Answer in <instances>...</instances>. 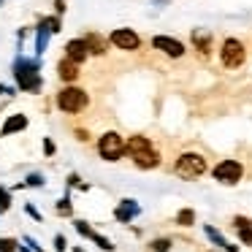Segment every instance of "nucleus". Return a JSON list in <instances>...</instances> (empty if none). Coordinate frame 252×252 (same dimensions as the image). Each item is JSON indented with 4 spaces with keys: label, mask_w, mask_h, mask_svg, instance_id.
<instances>
[{
    "label": "nucleus",
    "mask_w": 252,
    "mask_h": 252,
    "mask_svg": "<svg viewBox=\"0 0 252 252\" xmlns=\"http://www.w3.org/2000/svg\"><path fill=\"white\" fill-rule=\"evenodd\" d=\"M109 41L117 46V49H122V52H136L138 46H141L138 33H136V30H130V28H117V30H111Z\"/></svg>",
    "instance_id": "nucleus-7"
},
{
    "label": "nucleus",
    "mask_w": 252,
    "mask_h": 252,
    "mask_svg": "<svg viewBox=\"0 0 252 252\" xmlns=\"http://www.w3.org/2000/svg\"><path fill=\"white\" fill-rule=\"evenodd\" d=\"M25 185H28V187H44L46 185V176L44 174H28Z\"/></svg>",
    "instance_id": "nucleus-28"
},
{
    "label": "nucleus",
    "mask_w": 252,
    "mask_h": 252,
    "mask_svg": "<svg viewBox=\"0 0 252 252\" xmlns=\"http://www.w3.org/2000/svg\"><path fill=\"white\" fill-rule=\"evenodd\" d=\"M247 60V49L244 44H241L239 38H225L222 46H220V63H222L228 71H236V68H241Z\"/></svg>",
    "instance_id": "nucleus-6"
},
{
    "label": "nucleus",
    "mask_w": 252,
    "mask_h": 252,
    "mask_svg": "<svg viewBox=\"0 0 252 252\" xmlns=\"http://www.w3.org/2000/svg\"><path fill=\"white\" fill-rule=\"evenodd\" d=\"M174 222L179 225V228H192V225H195V209H190V206L179 209L176 217H174Z\"/></svg>",
    "instance_id": "nucleus-16"
},
{
    "label": "nucleus",
    "mask_w": 252,
    "mask_h": 252,
    "mask_svg": "<svg viewBox=\"0 0 252 252\" xmlns=\"http://www.w3.org/2000/svg\"><path fill=\"white\" fill-rule=\"evenodd\" d=\"M206 171H209V163L201 152H182L174 163V174L179 176V179H187V182L201 179Z\"/></svg>",
    "instance_id": "nucleus-2"
},
{
    "label": "nucleus",
    "mask_w": 252,
    "mask_h": 252,
    "mask_svg": "<svg viewBox=\"0 0 252 252\" xmlns=\"http://www.w3.org/2000/svg\"><path fill=\"white\" fill-rule=\"evenodd\" d=\"M49 30L44 28V25H38V33H35V57H44V52H46V46H49Z\"/></svg>",
    "instance_id": "nucleus-18"
},
{
    "label": "nucleus",
    "mask_w": 252,
    "mask_h": 252,
    "mask_svg": "<svg viewBox=\"0 0 252 252\" xmlns=\"http://www.w3.org/2000/svg\"><path fill=\"white\" fill-rule=\"evenodd\" d=\"M222 252H239V244H228V247H225Z\"/></svg>",
    "instance_id": "nucleus-36"
},
{
    "label": "nucleus",
    "mask_w": 252,
    "mask_h": 252,
    "mask_svg": "<svg viewBox=\"0 0 252 252\" xmlns=\"http://www.w3.org/2000/svg\"><path fill=\"white\" fill-rule=\"evenodd\" d=\"M68 187H82V190H87V185H82L79 174H71V176H68Z\"/></svg>",
    "instance_id": "nucleus-31"
},
{
    "label": "nucleus",
    "mask_w": 252,
    "mask_h": 252,
    "mask_svg": "<svg viewBox=\"0 0 252 252\" xmlns=\"http://www.w3.org/2000/svg\"><path fill=\"white\" fill-rule=\"evenodd\" d=\"M127 155L133 158V163H136V168L141 171H152V168H160V152L155 149L152 138L147 136H130L127 138Z\"/></svg>",
    "instance_id": "nucleus-1"
},
{
    "label": "nucleus",
    "mask_w": 252,
    "mask_h": 252,
    "mask_svg": "<svg viewBox=\"0 0 252 252\" xmlns=\"http://www.w3.org/2000/svg\"><path fill=\"white\" fill-rule=\"evenodd\" d=\"M55 209H57V214H65V217H71V214H73V206H71V195H68V190H65V195L57 201Z\"/></svg>",
    "instance_id": "nucleus-21"
},
{
    "label": "nucleus",
    "mask_w": 252,
    "mask_h": 252,
    "mask_svg": "<svg viewBox=\"0 0 252 252\" xmlns=\"http://www.w3.org/2000/svg\"><path fill=\"white\" fill-rule=\"evenodd\" d=\"M90 106V95L79 87H63L57 93V109L65 111V114H79Z\"/></svg>",
    "instance_id": "nucleus-4"
},
{
    "label": "nucleus",
    "mask_w": 252,
    "mask_h": 252,
    "mask_svg": "<svg viewBox=\"0 0 252 252\" xmlns=\"http://www.w3.org/2000/svg\"><path fill=\"white\" fill-rule=\"evenodd\" d=\"M98 155L109 163H117L127 155V138L120 136L117 130H106L103 136L98 138Z\"/></svg>",
    "instance_id": "nucleus-3"
},
{
    "label": "nucleus",
    "mask_w": 252,
    "mask_h": 252,
    "mask_svg": "<svg viewBox=\"0 0 252 252\" xmlns=\"http://www.w3.org/2000/svg\"><path fill=\"white\" fill-rule=\"evenodd\" d=\"M44 152L46 155H55V141H52V138H44Z\"/></svg>",
    "instance_id": "nucleus-33"
},
{
    "label": "nucleus",
    "mask_w": 252,
    "mask_h": 252,
    "mask_svg": "<svg viewBox=\"0 0 252 252\" xmlns=\"http://www.w3.org/2000/svg\"><path fill=\"white\" fill-rule=\"evenodd\" d=\"M28 127V117L25 114H11L6 122H3V127H0V136L6 138V136H14V133L25 130Z\"/></svg>",
    "instance_id": "nucleus-12"
},
{
    "label": "nucleus",
    "mask_w": 252,
    "mask_h": 252,
    "mask_svg": "<svg viewBox=\"0 0 252 252\" xmlns=\"http://www.w3.org/2000/svg\"><path fill=\"white\" fill-rule=\"evenodd\" d=\"M138 214H141V206H138L136 198H122V201L117 203V209H114V220L122 222V225H130Z\"/></svg>",
    "instance_id": "nucleus-9"
},
{
    "label": "nucleus",
    "mask_w": 252,
    "mask_h": 252,
    "mask_svg": "<svg viewBox=\"0 0 252 252\" xmlns=\"http://www.w3.org/2000/svg\"><path fill=\"white\" fill-rule=\"evenodd\" d=\"M19 73H41V60L38 57L30 60V57L19 55L17 60H14V76H19Z\"/></svg>",
    "instance_id": "nucleus-13"
},
{
    "label": "nucleus",
    "mask_w": 252,
    "mask_h": 252,
    "mask_svg": "<svg viewBox=\"0 0 252 252\" xmlns=\"http://www.w3.org/2000/svg\"><path fill=\"white\" fill-rule=\"evenodd\" d=\"M87 55H90V46H87V41H84V38H73V41H68V44H65V60L82 65V63L87 60Z\"/></svg>",
    "instance_id": "nucleus-10"
},
{
    "label": "nucleus",
    "mask_w": 252,
    "mask_h": 252,
    "mask_svg": "<svg viewBox=\"0 0 252 252\" xmlns=\"http://www.w3.org/2000/svg\"><path fill=\"white\" fill-rule=\"evenodd\" d=\"M17 79V87L22 90V93H38L41 84H44V79H41V73H19Z\"/></svg>",
    "instance_id": "nucleus-11"
},
{
    "label": "nucleus",
    "mask_w": 252,
    "mask_h": 252,
    "mask_svg": "<svg viewBox=\"0 0 252 252\" xmlns=\"http://www.w3.org/2000/svg\"><path fill=\"white\" fill-rule=\"evenodd\" d=\"M25 212H28V214H30V217H33V220H35V222H44V214H41V212H38V209H35V206H33V203H25Z\"/></svg>",
    "instance_id": "nucleus-29"
},
{
    "label": "nucleus",
    "mask_w": 252,
    "mask_h": 252,
    "mask_svg": "<svg viewBox=\"0 0 252 252\" xmlns=\"http://www.w3.org/2000/svg\"><path fill=\"white\" fill-rule=\"evenodd\" d=\"M203 233H206V239H209V241H212V244H214V247H217V250H225V247H228V244H230V241H228V239H225V236H222V233H220V230H217V228H214V225H203Z\"/></svg>",
    "instance_id": "nucleus-17"
},
{
    "label": "nucleus",
    "mask_w": 252,
    "mask_h": 252,
    "mask_svg": "<svg viewBox=\"0 0 252 252\" xmlns=\"http://www.w3.org/2000/svg\"><path fill=\"white\" fill-rule=\"evenodd\" d=\"M19 252H33V250H30V247H28V244H25V247H22V244H19Z\"/></svg>",
    "instance_id": "nucleus-38"
},
{
    "label": "nucleus",
    "mask_w": 252,
    "mask_h": 252,
    "mask_svg": "<svg viewBox=\"0 0 252 252\" xmlns=\"http://www.w3.org/2000/svg\"><path fill=\"white\" fill-rule=\"evenodd\" d=\"M17 90L14 87H8V84H0V95H14Z\"/></svg>",
    "instance_id": "nucleus-35"
},
{
    "label": "nucleus",
    "mask_w": 252,
    "mask_h": 252,
    "mask_svg": "<svg viewBox=\"0 0 252 252\" xmlns=\"http://www.w3.org/2000/svg\"><path fill=\"white\" fill-rule=\"evenodd\" d=\"M0 252H19V241L8 239V236H0Z\"/></svg>",
    "instance_id": "nucleus-24"
},
{
    "label": "nucleus",
    "mask_w": 252,
    "mask_h": 252,
    "mask_svg": "<svg viewBox=\"0 0 252 252\" xmlns=\"http://www.w3.org/2000/svg\"><path fill=\"white\" fill-rule=\"evenodd\" d=\"M152 46H155L158 52H163L165 57H174V60L185 57V44H182L179 38H171V35H155V38H152Z\"/></svg>",
    "instance_id": "nucleus-8"
},
{
    "label": "nucleus",
    "mask_w": 252,
    "mask_h": 252,
    "mask_svg": "<svg viewBox=\"0 0 252 252\" xmlns=\"http://www.w3.org/2000/svg\"><path fill=\"white\" fill-rule=\"evenodd\" d=\"M0 3H3V0H0Z\"/></svg>",
    "instance_id": "nucleus-41"
},
{
    "label": "nucleus",
    "mask_w": 252,
    "mask_h": 252,
    "mask_svg": "<svg viewBox=\"0 0 252 252\" xmlns=\"http://www.w3.org/2000/svg\"><path fill=\"white\" fill-rule=\"evenodd\" d=\"M212 176H214V182H220V185L233 187V185H239L241 176H244V165H241V160L225 158V160H220V163L212 168Z\"/></svg>",
    "instance_id": "nucleus-5"
},
{
    "label": "nucleus",
    "mask_w": 252,
    "mask_h": 252,
    "mask_svg": "<svg viewBox=\"0 0 252 252\" xmlns=\"http://www.w3.org/2000/svg\"><path fill=\"white\" fill-rule=\"evenodd\" d=\"M22 241H25V244H28V247H30V250H33V252H44V250H41V247H38V241H35V239H33V236H25V239H22Z\"/></svg>",
    "instance_id": "nucleus-32"
},
{
    "label": "nucleus",
    "mask_w": 252,
    "mask_h": 252,
    "mask_svg": "<svg viewBox=\"0 0 252 252\" xmlns=\"http://www.w3.org/2000/svg\"><path fill=\"white\" fill-rule=\"evenodd\" d=\"M93 241H95V244H98L103 252H114V241H111V239H106V236L95 233V236H93Z\"/></svg>",
    "instance_id": "nucleus-25"
},
{
    "label": "nucleus",
    "mask_w": 252,
    "mask_h": 252,
    "mask_svg": "<svg viewBox=\"0 0 252 252\" xmlns=\"http://www.w3.org/2000/svg\"><path fill=\"white\" fill-rule=\"evenodd\" d=\"M73 228H76V233H79V236H87V239L93 241L95 230L90 228V222H87V220H73Z\"/></svg>",
    "instance_id": "nucleus-22"
},
{
    "label": "nucleus",
    "mask_w": 252,
    "mask_h": 252,
    "mask_svg": "<svg viewBox=\"0 0 252 252\" xmlns=\"http://www.w3.org/2000/svg\"><path fill=\"white\" fill-rule=\"evenodd\" d=\"M236 233H239V241H241L244 247H252V222L247 225V228H239Z\"/></svg>",
    "instance_id": "nucleus-27"
},
{
    "label": "nucleus",
    "mask_w": 252,
    "mask_h": 252,
    "mask_svg": "<svg viewBox=\"0 0 252 252\" xmlns=\"http://www.w3.org/2000/svg\"><path fill=\"white\" fill-rule=\"evenodd\" d=\"M209 252H222V250H209Z\"/></svg>",
    "instance_id": "nucleus-40"
},
{
    "label": "nucleus",
    "mask_w": 252,
    "mask_h": 252,
    "mask_svg": "<svg viewBox=\"0 0 252 252\" xmlns=\"http://www.w3.org/2000/svg\"><path fill=\"white\" fill-rule=\"evenodd\" d=\"M73 252H84V250H82V247H73Z\"/></svg>",
    "instance_id": "nucleus-39"
},
{
    "label": "nucleus",
    "mask_w": 252,
    "mask_h": 252,
    "mask_svg": "<svg viewBox=\"0 0 252 252\" xmlns=\"http://www.w3.org/2000/svg\"><path fill=\"white\" fill-rule=\"evenodd\" d=\"M152 3H155V6H168L171 0H152Z\"/></svg>",
    "instance_id": "nucleus-37"
},
{
    "label": "nucleus",
    "mask_w": 252,
    "mask_h": 252,
    "mask_svg": "<svg viewBox=\"0 0 252 252\" xmlns=\"http://www.w3.org/2000/svg\"><path fill=\"white\" fill-rule=\"evenodd\" d=\"M57 76H60L63 82H76V76H79V65L63 57V60L57 63Z\"/></svg>",
    "instance_id": "nucleus-14"
},
{
    "label": "nucleus",
    "mask_w": 252,
    "mask_h": 252,
    "mask_svg": "<svg viewBox=\"0 0 252 252\" xmlns=\"http://www.w3.org/2000/svg\"><path fill=\"white\" fill-rule=\"evenodd\" d=\"M87 46H90V52L93 55H106L109 52V41L103 38V35H98V33H87Z\"/></svg>",
    "instance_id": "nucleus-15"
},
{
    "label": "nucleus",
    "mask_w": 252,
    "mask_h": 252,
    "mask_svg": "<svg viewBox=\"0 0 252 252\" xmlns=\"http://www.w3.org/2000/svg\"><path fill=\"white\" fill-rule=\"evenodd\" d=\"M11 209V192L6 187H0V214H6Z\"/></svg>",
    "instance_id": "nucleus-26"
},
{
    "label": "nucleus",
    "mask_w": 252,
    "mask_h": 252,
    "mask_svg": "<svg viewBox=\"0 0 252 252\" xmlns=\"http://www.w3.org/2000/svg\"><path fill=\"white\" fill-rule=\"evenodd\" d=\"M65 247H68L65 236H63V233H57V236H55V250H57V252H65Z\"/></svg>",
    "instance_id": "nucleus-30"
},
{
    "label": "nucleus",
    "mask_w": 252,
    "mask_h": 252,
    "mask_svg": "<svg viewBox=\"0 0 252 252\" xmlns=\"http://www.w3.org/2000/svg\"><path fill=\"white\" fill-rule=\"evenodd\" d=\"M55 11H57V17L65 14V0H55Z\"/></svg>",
    "instance_id": "nucleus-34"
},
{
    "label": "nucleus",
    "mask_w": 252,
    "mask_h": 252,
    "mask_svg": "<svg viewBox=\"0 0 252 252\" xmlns=\"http://www.w3.org/2000/svg\"><path fill=\"white\" fill-rule=\"evenodd\" d=\"M41 25H44L49 33H60L63 30V22H60V17H44L41 19Z\"/></svg>",
    "instance_id": "nucleus-23"
},
{
    "label": "nucleus",
    "mask_w": 252,
    "mask_h": 252,
    "mask_svg": "<svg viewBox=\"0 0 252 252\" xmlns=\"http://www.w3.org/2000/svg\"><path fill=\"white\" fill-rule=\"evenodd\" d=\"M192 44L201 55H209V35L201 33V30H192Z\"/></svg>",
    "instance_id": "nucleus-20"
},
{
    "label": "nucleus",
    "mask_w": 252,
    "mask_h": 252,
    "mask_svg": "<svg viewBox=\"0 0 252 252\" xmlns=\"http://www.w3.org/2000/svg\"><path fill=\"white\" fill-rule=\"evenodd\" d=\"M171 247H174V239H168V236H160V239L149 241V250L152 252H171Z\"/></svg>",
    "instance_id": "nucleus-19"
}]
</instances>
